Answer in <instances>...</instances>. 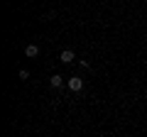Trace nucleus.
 Masks as SVG:
<instances>
[{
    "instance_id": "4",
    "label": "nucleus",
    "mask_w": 147,
    "mask_h": 137,
    "mask_svg": "<svg viewBox=\"0 0 147 137\" xmlns=\"http://www.w3.org/2000/svg\"><path fill=\"white\" fill-rule=\"evenodd\" d=\"M25 54H27V56H37V54H39V47H37V44H27Z\"/></svg>"
},
{
    "instance_id": "5",
    "label": "nucleus",
    "mask_w": 147,
    "mask_h": 137,
    "mask_svg": "<svg viewBox=\"0 0 147 137\" xmlns=\"http://www.w3.org/2000/svg\"><path fill=\"white\" fill-rule=\"evenodd\" d=\"M20 79H22V81L30 79V71H27V68H22V71H20Z\"/></svg>"
},
{
    "instance_id": "1",
    "label": "nucleus",
    "mask_w": 147,
    "mask_h": 137,
    "mask_svg": "<svg viewBox=\"0 0 147 137\" xmlns=\"http://www.w3.org/2000/svg\"><path fill=\"white\" fill-rule=\"evenodd\" d=\"M69 91H74V93H79V91H84V79H79V76H71V79L66 81Z\"/></svg>"
},
{
    "instance_id": "2",
    "label": "nucleus",
    "mask_w": 147,
    "mask_h": 137,
    "mask_svg": "<svg viewBox=\"0 0 147 137\" xmlns=\"http://www.w3.org/2000/svg\"><path fill=\"white\" fill-rule=\"evenodd\" d=\"M74 59H76V54H74L71 49H64V52L59 54V61L61 64H74Z\"/></svg>"
},
{
    "instance_id": "3",
    "label": "nucleus",
    "mask_w": 147,
    "mask_h": 137,
    "mask_svg": "<svg viewBox=\"0 0 147 137\" xmlns=\"http://www.w3.org/2000/svg\"><path fill=\"white\" fill-rule=\"evenodd\" d=\"M49 86H52V88H61V86H64V79H61L59 74H54L52 79H49Z\"/></svg>"
}]
</instances>
